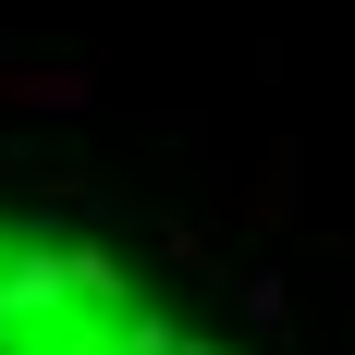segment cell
Listing matches in <instances>:
<instances>
[{"mask_svg": "<svg viewBox=\"0 0 355 355\" xmlns=\"http://www.w3.org/2000/svg\"><path fill=\"white\" fill-rule=\"evenodd\" d=\"M0 355H220V343L110 245L0 209Z\"/></svg>", "mask_w": 355, "mask_h": 355, "instance_id": "1", "label": "cell"}]
</instances>
